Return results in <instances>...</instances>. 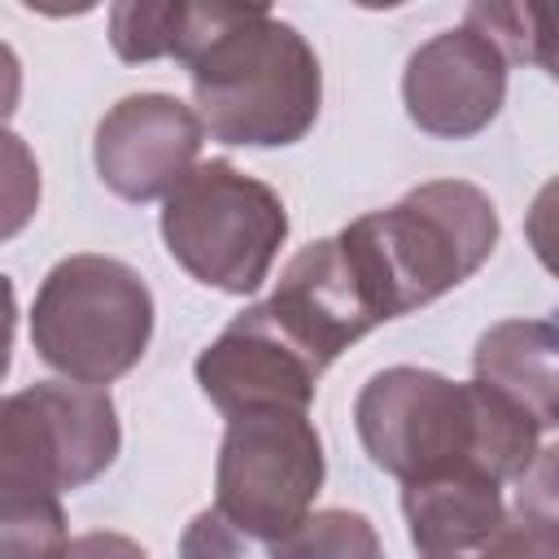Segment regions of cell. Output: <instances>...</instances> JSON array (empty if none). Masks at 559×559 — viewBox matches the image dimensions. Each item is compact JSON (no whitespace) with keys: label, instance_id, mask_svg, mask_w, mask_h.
Wrapping results in <instances>:
<instances>
[{"label":"cell","instance_id":"obj_14","mask_svg":"<svg viewBox=\"0 0 559 559\" xmlns=\"http://www.w3.org/2000/svg\"><path fill=\"white\" fill-rule=\"evenodd\" d=\"M472 371L480 384L515 402L542 432L559 428V314L485 328L472 349Z\"/></svg>","mask_w":559,"mask_h":559},{"label":"cell","instance_id":"obj_15","mask_svg":"<svg viewBox=\"0 0 559 559\" xmlns=\"http://www.w3.org/2000/svg\"><path fill=\"white\" fill-rule=\"evenodd\" d=\"M240 4H188V0H166V4H144V0H122L109 9V44L122 61H157L175 57L192 66L214 35L236 17Z\"/></svg>","mask_w":559,"mask_h":559},{"label":"cell","instance_id":"obj_5","mask_svg":"<svg viewBox=\"0 0 559 559\" xmlns=\"http://www.w3.org/2000/svg\"><path fill=\"white\" fill-rule=\"evenodd\" d=\"M288 236V210L280 192L231 162H201L162 201V240L170 258L205 288L253 293L271 275V262Z\"/></svg>","mask_w":559,"mask_h":559},{"label":"cell","instance_id":"obj_8","mask_svg":"<svg viewBox=\"0 0 559 559\" xmlns=\"http://www.w3.org/2000/svg\"><path fill=\"white\" fill-rule=\"evenodd\" d=\"M205 122L166 92L122 96L96 127V175L122 201H166L201 162Z\"/></svg>","mask_w":559,"mask_h":559},{"label":"cell","instance_id":"obj_11","mask_svg":"<svg viewBox=\"0 0 559 559\" xmlns=\"http://www.w3.org/2000/svg\"><path fill=\"white\" fill-rule=\"evenodd\" d=\"M319 376L323 371L271 323L262 301L240 310L197 358V384L227 419L258 411H306Z\"/></svg>","mask_w":559,"mask_h":559},{"label":"cell","instance_id":"obj_9","mask_svg":"<svg viewBox=\"0 0 559 559\" xmlns=\"http://www.w3.org/2000/svg\"><path fill=\"white\" fill-rule=\"evenodd\" d=\"M262 310L319 371H328L341 349L384 323L336 236L293 253Z\"/></svg>","mask_w":559,"mask_h":559},{"label":"cell","instance_id":"obj_10","mask_svg":"<svg viewBox=\"0 0 559 559\" xmlns=\"http://www.w3.org/2000/svg\"><path fill=\"white\" fill-rule=\"evenodd\" d=\"M402 100L419 131L437 140H472L507 100V57L472 26L441 31L411 52Z\"/></svg>","mask_w":559,"mask_h":559},{"label":"cell","instance_id":"obj_12","mask_svg":"<svg viewBox=\"0 0 559 559\" xmlns=\"http://www.w3.org/2000/svg\"><path fill=\"white\" fill-rule=\"evenodd\" d=\"M402 515L419 559H502L515 533L502 485L480 472L402 485Z\"/></svg>","mask_w":559,"mask_h":559},{"label":"cell","instance_id":"obj_6","mask_svg":"<svg viewBox=\"0 0 559 559\" xmlns=\"http://www.w3.org/2000/svg\"><path fill=\"white\" fill-rule=\"evenodd\" d=\"M122 445L114 397L96 384L39 380L0 406V493H66L96 480Z\"/></svg>","mask_w":559,"mask_h":559},{"label":"cell","instance_id":"obj_19","mask_svg":"<svg viewBox=\"0 0 559 559\" xmlns=\"http://www.w3.org/2000/svg\"><path fill=\"white\" fill-rule=\"evenodd\" d=\"M524 236H528L537 262L559 280V175L550 183H542V192L533 197V205L524 214Z\"/></svg>","mask_w":559,"mask_h":559},{"label":"cell","instance_id":"obj_4","mask_svg":"<svg viewBox=\"0 0 559 559\" xmlns=\"http://www.w3.org/2000/svg\"><path fill=\"white\" fill-rule=\"evenodd\" d=\"M153 336V293L118 258H61L31 306L35 354L74 384H109L127 376Z\"/></svg>","mask_w":559,"mask_h":559},{"label":"cell","instance_id":"obj_3","mask_svg":"<svg viewBox=\"0 0 559 559\" xmlns=\"http://www.w3.org/2000/svg\"><path fill=\"white\" fill-rule=\"evenodd\" d=\"M188 74L197 114L223 144L284 148L297 144L319 118V57L306 35L266 4H240Z\"/></svg>","mask_w":559,"mask_h":559},{"label":"cell","instance_id":"obj_18","mask_svg":"<svg viewBox=\"0 0 559 559\" xmlns=\"http://www.w3.org/2000/svg\"><path fill=\"white\" fill-rule=\"evenodd\" d=\"M515 520L559 546V445L537 450L528 472L515 480Z\"/></svg>","mask_w":559,"mask_h":559},{"label":"cell","instance_id":"obj_2","mask_svg":"<svg viewBox=\"0 0 559 559\" xmlns=\"http://www.w3.org/2000/svg\"><path fill=\"white\" fill-rule=\"evenodd\" d=\"M380 319L411 314L472 280L498 245V210L467 179H432L336 236Z\"/></svg>","mask_w":559,"mask_h":559},{"label":"cell","instance_id":"obj_13","mask_svg":"<svg viewBox=\"0 0 559 559\" xmlns=\"http://www.w3.org/2000/svg\"><path fill=\"white\" fill-rule=\"evenodd\" d=\"M179 559H384V550L371 520L345 507L314 511L284 537H253L210 507L183 528Z\"/></svg>","mask_w":559,"mask_h":559},{"label":"cell","instance_id":"obj_20","mask_svg":"<svg viewBox=\"0 0 559 559\" xmlns=\"http://www.w3.org/2000/svg\"><path fill=\"white\" fill-rule=\"evenodd\" d=\"M61 559H148V550H144L140 542L122 537V533H105V528H96V533L74 537V542L66 546Z\"/></svg>","mask_w":559,"mask_h":559},{"label":"cell","instance_id":"obj_1","mask_svg":"<svg viewBox=\"0 0 559 559\" xmlns=\"http://www.w3.org/2000/svg\"><path fill=\"white\" fill-rule=\"evenodd\" d=\"M354 428L367 459L402 485L450 472H480L498 485L520 480L542 437V428L489 384H459L424 367L376 371L354 402Z\"/></svg>","mask_w":559,"mask_h":559},{"label":"cell","instance_id":"obj_16","mask_svg":"<svg viewBox=\"0 0 559 559\" xmlns=\"http://www.w3.org/2000/svg\"><path fill=\"white\" fill-rule=\"evenodd\" d=\"M463 26L493 39L507 61L542 66L559 83V4H467Z\"/></svg>","mask_w":559,"mask_h":559},{"label":"cell","instance_id":"obj_17","mask_svg":"<svg viewBox=\"0 0 559 559\" xmlns=\"http://www.w3.org/2000/svg\"><path fill=\"white\" fill-rule=\"evenodd\" d=\"M66 546L57 493H0V559H61Z\"/></svg>","mask_w":559,"mask_h":559},{"label":"cell","instance_id":"obj_7","mask_svg":"<svg viewBox=\"0 0 559 559\" xmlns=\"http://www.w3.org/2000/svg\"><path fill=\"white\" fill-rule=\"evenodd\" d=\"M323 485V441L306 411H258L227 419L214 511L253 537H284L310 520Z\"/></svg>","mask_w":559,"mask_h":559}]
</instances>
